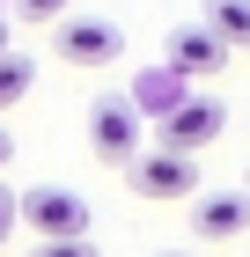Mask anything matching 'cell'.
I'll return each instance as SVG.
<instances>
[{"mask_svg":"<svg viewBox=\"0 0 250 257\" xmlns=\"http://www.w3.org/2000/svg\"><path fill=\"white\" fill-rule=\"evenodd\" d=\"M52 52L66 66H118V52H125V30L118 22H103V15H59V37H52Z\"/></svg>","mask_w":250,"mask_h":257,"instance_id":"obj_2","label":"cell"},{"mask_svg":"<svg viewBox=\"0 0 250 257\" xmlns=\"http://www.w3.org/2000/svg\"><path fill=\"white\" fill-rule=\"evenodd\" d=\"M15 220L37 228V242H59V235H89V198L74 191H15Z\"/></svg>","mask_w":250,"mask_h":257,"instance_id":"obj_5","label":"cell"},{"mask_svg":"<svg viewBox=\"0 0 250 257\" xmlns=\"http://www.w3.org/2000/svg\"><path fill=\"white\" fill-rule=\"evenodd\" d=\"M170 257H177V250H170Z\"/></svg>","mask_w":250,"mask_h":257,"instance_id":"obj_18","label":"cell"},{"mask_svg":"<svg viewBox=\"0 0 250 257\" xmlns=\"http://www.w3.org/2000/svg\"><path fill=\"white\" fill-rule=\"evenodd\" d=\"M140 110L125 96H96V110H89V147H96L103 162H118V169H125V162L140 155V147H147V133H140Z\"/></svg>","mask_w":250,"mask_h":257,"instance_id":"obj_3","label":"cell"},{"mask_svg":"<svg viewBox=\"0 0 250 257\" xmlns=\"http://www.w3.org/2000/svg\"><path fill=\"white\" fill-rule=\"evenodd\" d=\"M243 52H250V44H243Z\"/></svg>","mask_w":250,"mask_h":257,"instance_id":"obj_16","label":"cell"},{"mask_svg":"<svg viewBox=\"0 0 250 257\" xmlns=\"http://www.w3.org/2000/svg\"><path fill=\"white\" fill-rule=\"evenodd\" d=\"M221 125H228V103H221V96H184L170 118L154 125L162 140H147V147H177V155H199L206 140H221Z\"/></svg>","mask_w":250,"mask_h":257,"instance_id":"obj_4","label":"cell"},{"mask_svg":"<svg viewBox=\"0 0 250 257\" xmlns=\"http://www.w3.org/2000/svg\"><path fill=\"white\" fill-rule=\"evenodd\" d=\"M199 22H206L228 52H243V44H250V0H206V15H199Z\"/></svg>","mask_w":250,"mask_h":257,"instance_id":"obj_9","label":"cell"},{"mask_svg":"<svg viewBox=\"0 0 250 257\" xmlns=\"http://www.w3.org/2000/svg\"><path fill=\"white\" fill-rule=\"evenodd\" d=\"M192 235H199V242H235V235H250V191L192 198Z\"/></svg>","mask_w":250,"mask_h":257,"instance_id":"obj_7","label":"cell"},{"mask_svg":"<svg viewBox=\"0 0 250 257\" xmlns=\"http://www.w3.org/2000/svg\"><path fill=\"white\" fill-rule=\"evenodd\" d=\"M15 235V191H0V242Z\"/></svg>","mask_w":250,"mask_h":257,"instance_id":"obj_13","label":"cell"},{"mask_svg":"<svg viewBox=\"0 0 250 257\" xmlns=\"http://www.w3.org/2000/svg\"><path fill=\"white\" fill-rule=\"evenodd\" d=\"M30 96V59H22V52H8V59H0V110H8V103H22Z\"/></svg>","mask_w":250,"mask_h":257,"instance_id":"obj_10","label":"cell"},{"mask_svg":"<svg viewBox=\"0 0 250 257\" xmlns=\"http://www.w3.org/2000/svg\"><path fill=\"white\" fill-rule=\"evenodd\" d=\"M184 96H192V81L177 74V66H140V74H133V88H125V103H133L140 118H154V125L170 118Z\"/></svg>","mask_w":250,"mask_h":257,"instance_id":"obj_8","label":"cell"},{"mask_svg":"<svg viewBox=\"0 0 250 257\" xmlns=\"http://www.w3.org/2000/svg\"><path fill=\"white\" fill-rule=\"evenodd\" d=\"M243 191H250V184H243Z\"/></svg>","mask_w":250,"mask_h":257,"instance_id":"obj_17","label":"cell"},{"mask_svg":"<svg viewBox=\"0 0 250 257\" xmlns=\"http://www.w3.org/2000/svg\"><path fill=\"white\" fill-rule=\"evenodd\" d=\"M30 257H96V242L89 235H59V242H37Z\"/></svg>","mask_w":250,"mask_h":257,"instance_id":"obj_11","label":"cell"},{"mask_svg":"<svg viewBox=\"0 0 250 257\" xmlns=\"http://www.w3.org/2000/svg\"><path fill=\"white\" fill-rule=\"evenodd\" d=\"M8 155H15V140H8V133H0V162H8Z\"/></svg>","mask_w":250,"mask_h":257,"instance_id":"obj_14","label":"cell"},{"mask_svg":"<svg viewBox=\"0 0 250 257\" xmlns=\"http://www.w3.org/2000/svg\"><path fill=\"white\" fill-rule=\"evenodd\" d=\"M228 59H235V52L213 37L206 22H177V30H170V52H162V66H177L184 81H213Z\"/></svg>","mask_w":250,"mask_h":257,"instance_id":"obj_6","label":"cell"},{"mask_svg":"<svg viewBox=\"0 0 250 257\" xmlns=\"http://www.w3.org/2000/svg\"><path fill=\"white\" fill-rule=\"evenodd\" d=\"M140 198H199V155H177V147H140L125 162Z\"/></svg>","mask_w":250,"mask_h":257,"instance_id":"obj_1","label":"cell"},{"mask_svg":"<svg viewBox=\"0 0 250 257\" xmlns=\"http://www.w3.org/2000/svg\"><path fill=\"white\" fill-rule=\"evenodd\" d=\"M0 59H8V22H0Z\"/></svg>","mask_w":250,"mask_h":257,"instance_id":"obj_15","label":"cell"},{"mask_svg":"<svg viewBox=\"0 0 250 257\" xmlns=\"http://www.w3.org/2000/svg\"><path fill=\"white\" fill-rule=\"evenodd\" d=\"M66 8H74V0H22V15H30V22H59Z\"/></svg>","mask_w":250,"mask_h":257,"instance_id":"obj_12","label":"cell"}]
</instances>
